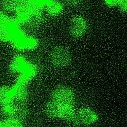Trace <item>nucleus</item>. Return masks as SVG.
I'll use <instances>...</instances> for the list:
<instances>
[{"mask_svg":"<svg viewBox=\"0 0 127 127\" xmlns=\"http://www.w3.org/2000/svg\"><path fill=\"white\" fill-rule=\"evenodd\" d=\"M51 60L53 64L57 67H65L70 62V54L66 48L57 47L53 49L51 52Z\"/></svg>","mask_w":127,"mask_h":127,"instance_id":"1","label":"nucleus"},{"mask_svg":"<svg viewBox=\"0 0 127 127\" xmlns=\"http://www.w3.org/2000/svg\"><path fill=\"white\" fill-rule=\"evenodd\" d=\"M52 99L53 101L62 105H71L73 101L74 94L68 88H59L54 92Z\"/></svg>","mask_w":127,"mask_h":127,"instance_id":"2","label":"nucleus"},{"mask_svg":"<svg viewBox=\"0 0 127 127\" xmlns=\"http://www.w3.org/2000/svg\"><path fill=\"white\" fill-rule=\"evenodd\" d=\"M87 30V22L83 17L76 16L72 18L70 25V32L72 36L80 38L85 34Z\"/></svg>","mask_w":127,"mask_h":127,"instance_id":"3","label":"nucleus"},{"mask_svg":"<svg viewBox=\"0 0 127 127\" xmlns=\"http://www.w3.org/2000/svg\"><path fill=\"white\" fill-rule=\"evenodd\" d=\"M96 119V116L93 111L84 108L79 110L75 117L71 120L76 124H90L94 123Z\"/></svg>","mask_w":127,"mask_h":127,"instance_id":"4","label":"nucleus"},{"mask_svg":"<svg viewBox=\"0 0 127 127\" xmlns=\"http://www.w3.org/2000/svg\"><path fill=\"white\" fill-rule=\"evenodd\" d=\"M63 105L55 101L48 103L45 107L46 114L50 117H61Z\"/></svg>","mask_w":127,"mask_h":127,"instance_id":"5","label":"nucleus"},{"mask_svg":"<svg viewBox=\"0 0 127 127\" xmlns=\"http://www.w3.org/2000/svg\"><path fill=\"white\" fill-rule=\"evenodd\" d=\"M74 116V111L71 105H63L61 115V118L67 120H71Z\"/></svg>","mask_w":127,"mask_h":127,"instance_id":"6","label":"nucleus"},{"mask_svg":"<svg viewBox=\"0 0 127 127\" xmlns=\"http://www.w3.org/2000/svg\"><path fill=\"white\" fill-rule=\"evenodd\" d=\"M49 12L52 15H58L62 10V7L58 2H52L48 7Z\"/></svg>","mask_w":127,"mask_h":127,"instance_id":"7","label":"nucleus"},{"mask_svg":"<svg viewBox=\"0 0 127 127\" xmlns=\"http://www.w3.org/2000/svg\"><path fill=\"white\" fill-rule=\"evenodd\" d=\"M1 127H21V126L18 121L12 119L4 122Z\"/></svg>","mask_w":127,"mask_h":127,"instance_id":"8","label":"nucleus"},{"mask_svg":"<svg viewBox=\"0 0 127 127\" xmlns=\"http://www.w3.org/2000/svg\"><path fill=\"white\" fill-rule=\"evenodd\" d=\"M121 8L122 10H124V11H127V2L123 3V4L121 5Z\"/></svg>","mask_w":127,"mask_h":127,"instance_id":"9","label":"nucleus"}]
</instances>
